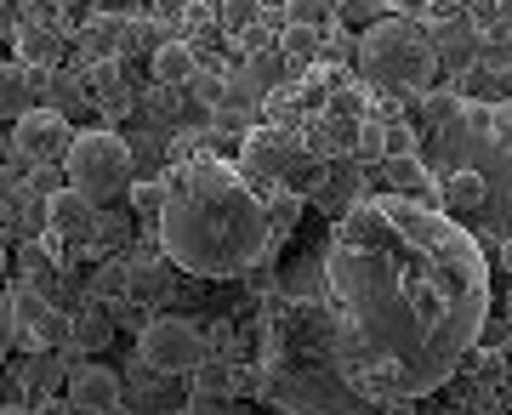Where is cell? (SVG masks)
<instances>
[{
  "label": "cell",
  "mask_w": 512,
  "mask_h": 415,
  "mask_svg": "<svg viewBox=\"0 0 512 415\" xmlns=\"http://www.w3.org/2000/svg\"><path fill=\"white\" fill-rule=\"evenodd\" d=\"M40 6H46V0H40ZM46 12H52V6H46ZM46 12H23V23L12 29V52H18V63H29V69H52L57 57H63V29H52Z\"/></svg>",
  "instance_id": "cell-7"
},
{
  "label": "cell",
  "mask_w": 512,
  "mask_h": 415,
  "mask_svg": "<svg viewBox=\"0 0 512 415\" xmlns=\"http://www.w3.org/2000/svg\"><path fill=\"white\" fill-rule=\"evenodd\" d=\"M387 6H416V0H387Z\"/></svg>",
  "instance_id": "cell-32"
},
{
  "label": "cell",
  "mask_w": 512,
  "mask_h": 415,
  "mask_svg": "<svg viewBox=\"0 0 512 415\" xmlns=\"http://www.w3.org/2000/svg\"><path fill=\"white\" fill-rule=\"evenodd\" d=\"M507 364H512V347H507Z\"/></svg>",
  "instance_id": "cell-33"
},
{
  "label": "cell",
  "mask_w": 512,
  "mask_h": 415,
  "mask_svg": "<svg viewBox=\"0 0 512 415\" xmlns=\"http://www.w3.org/2000/svg\"><path fill=\"white\" fill-rule=\"evenodd\" d=\"M439 199H444V211H478V205L490 199V182L478 177V171H450Z\"/></svg>",
  "instance_id": "cell-12"
},
{
  "label": "cell",
  "mask_w": 512,
  "mask_h": 415,
  "mask_svg": "<svg viewBox=\"0 0 512 415\" xmlns=\"http://www.w3.org/2000/svg\"><path fill=\"white\" fill-rule=\"evenodd\" d=\"M137 359L160 376H194L205 364V336L188 319H148L137 336Z\"/></svg>",
  "instance_id": "cell-3"
},
{
  "label": "cell",
  "mask_w": 512,
  "mask_h": 415,
  "mask_svg": "<svg viewBox=\"0 0 512 415\" xmlns=\"http://www.w3.org/2000/svg\"><path fill=\"white\" fill-rule=\"evenodd\" d=\"M109 12H114V0H109Z\"/></svg>",
  "instance_id": "cell-34"
},
{
  "label": "cell",
  "mask_w": 512,
  "mask_h": 415,
  "mask_svg": "<svg viewBox=\"0 0 512 415\" xmlns=\"http://www.w3.org/2000/svg\"><path fill=\"white\" fill-rule=\"evenodd\" d=\"M228 91H234V86H228V74H217V69H200L194 80H188V97H194V103H205L211 114L228 103Z\"/></svg>",
  "instance_id": "cell-15"
},
{
  "label": "cell",
  "mask_w": 512,
  "mask_h": 415,
  "mask_svg": "<svg viewBox=\"0 0 512 415\" xmlns=\"http://www.w3.org/2000/svg\"><path fill=\"white\" fill-rule=\"evenodd\" d=\"M336 0H285V23L291 29H325Z\"/></svg>",
  "instance_id": "cell-16"
},
{
  "label": "cell",
  "mask_w": 512,
  "mask_h": 415,
  "mask_svg": "<svg viewBox=\"0 0 512 415\" xmlns=\"http://www.w3.org/2000/svg\"><path fill=\"white\" fill-rule=\"evenodd\" d=\"M194 12V0H154V18L160 23H183Z\"/></svg>",
  "instance_id": "cell-25"
},
{
  "label": "cell",
  "mask_w": 512,
  "mask_h": 415,
  "mask_svg": "<svg viewBox=\"0 0 512 415\" xmlns=\"http://www.w3.org/2000/svg\"><path fill=\"white\" fill-rule=\"evenodd\" d=\"M23 268H29V279H46V273H52V251H46L40 239H29V245H23Z\"/></svg>",
  "instance_id": "cell-23"
},
{
  "label": "cell",
  "mask_w": 512,
  "mask_h": 415,
  "mask_svg": "<svg viewBox=\"0 0 512 415\" xmlns=\"http://www.w3.org/2000/svg\"><path fill=\"white\" fill-rule=\"evenodd\" d=\"M194 393H211V398H234V370L222 359H205L194 370Z\"/></svg>",
  "instance_id": "cell-17"
},
{
  "label": "cell",
  "mask_w": 512,
  "mask_h": 415,
  "mask_svg": "<svg viewBox=\"0 0 512 415\" xmlns=\"http://www.w3.org/2000/svg\"><path fill=\"white\" fill-rule=\"evenodd\" d=\"M148 69H154V86H165V91H188V80L200 74V52H194L188 40H165L160 52L148 57Z\"/></svg>",
  "instance_id": "cell-10"
},
{
  "label": "cell",
  "mask_w": 512,
  "mask_h": 415,
  "mask_svg": "<svg viewBox=\"0 0 512 415\" xmlns=\"http://www.w3.org/2000/svg\"><path fill=\"white\" fill-rule=\"evenodd\" d=\"M217 18H222V29H228L234 40H245L256 23H262V0H222Z\"/></svg>",
  "instance_id": "cell-14"
},
{
  "label": "cell",
  "mask_w": 512,
  "mask_h": 415,
  "mask_svg": "<svg viewBox=\"0 0 512 415\" xmlns=\"http://www.w3.org/2000/svg\"><path fill=\"white\" fill-rule=\"evenodd\" d=\"M12 302H18V336L29 330V336H40V342H52V336H57V313H52V302H46L40 290H18Z\"/></svg>",
  "instance_id": "cell-13"
},
{
  "label": "cell",
  "mask_w": 512,
  "mask_h": 415,
  "mask_svg": "<svg viewBox=\"0 0 512 415\" xmlns=\"http://www.w3.org/2000/svg\"><path fill=\"white\" fill-rule=\"evenodd\" d=\"M501 268L512 273V239H507V245H501Z\"/></svg>",
  "instance_id": "cell-28"
},
{
  "label": "cell",
  "mask_w": 512,
  "mask_h": 415,
  "mask_svg": "<svg viewBox=\"0 0 512 415\" xmlns=\"http://www.w3.org/2000/svg\"><path fill=\"white\" fill-rule=\"evenodd\" d=\"M86 97H92L97 114L126 120V114H131V86H126V74H120V57H109V63H92V69H86Z\"/></svg>",
  "instance_id": "cell-8"
},
{
  "label": "cell",
  "mask_w": 512,
  "mask_h": 415,
  "mask_svg": "<svg viewBox=\"0 0 512 415\" xmlns=\"http://www.w3.org/2000/svg\"><path fill=\"white\" fill-rule=\"evenodd\" d=\"M183 415H228V398H211V393H194V404H188Z\"/></svg>",
  "instance_id": "cell-26"
},
{
  "label": "cell",
  "mask_w": 512,
  "mask_h": 415,
  "mask_svg": "<svg viewBox=\"0 0 512 415\" xmlns=\"http://www.w3.org/2000/svg\"><path fill=\"white\" fill-rule=\"evenodd\" d=\"M12 342H18V302H12V296H0V359L12 353Z\"/></svg>",
  "instance_id": "cell-21"
},
{
  "label": "cell",
  "mask_w": 512,
  "mask_h": 415,
  "mask_svg": "<svg viewBox=\"0 0 512 415\" xmlns=\"http://www.w3.org/2000/svg\"><path fill=\"white\" fill-rule=\"evenodd\" d=\"M353 148H359L365 160H376V165H382V160H387V120H376V114H370L365 126L353 131Z\"/></svg>",
  "instance_id": "cell-19"
},
{
  "label": "cell",
  "mask_w": 512,
  "mask_h": 415,
  "mask_svg": "<svg viewBox=\"0 0 512 415\" xmlns=\"http://www.w3.org/2000/svg\"><path fill=\"white\" fill-rule=\"evenodd\" d=\"M359 57H365V74H376L382 86H427L433 69H439V46L404 18L376 23V29L359 40Z\"/></svg>",
  "instance_id": "cell-1"
},
{
  "label": "cell",
  "mask_w": 512,
  "mask_h": 415,
  "mask_svg": "<svg viewBox=\"0 0 512 415\" xmlns=\"http://www.w3.org/2000/svg\"><path fill=\"white\" fill-rule=\"evenodd\" d=\"M46 6H52V12H69V6H80V0H46Z\"/></svg>",
  "instance_id": "cell-29"
},
{
  "label": "cell",
  "mask_w": 512,
  "mask_h": 415,
  "mask_svg": "<svg viewBox=\"0 0 512 415\" xmlns=\"http://www.w3.org/2000/svg\"><path fill=\"white\" fill-rule=\"evenodd\" d=\"M69 114L63 109H46V103H35V109L23 114L18 126H12V154H18L23 165H52L69 154Z\"/></svg>",
  "instance_id": "cell-4"
},
{
  "label": "cell",
  "mask_w": 512,
  "mask_h": 415,
  "mask_svg": "<svg viewBox=\"0 0 512 415\" xmlns=\"http://www.w3.org/2000/svg\"><path fill=\"white\" fill-rule=\"evenodd\" d=\"M29 171H35V165H0V199H18L23 188H29Z\"/></svg>",
  "instance_id": "cell-22"
},
{
  "label": "cell",
  "mask_w": 512,
  "mask_h": 415,
  "mask_svg": "<svg viewBox=\"0 0 512 415\" xmlns=\"http://www.w3.org/2000/svg\"><path fill=\"white\" fill-rule=\"evenodd\" d=\"M46 228H52L57 239H92L97 228H103V217H97V199H86L80 188H57L52 199H46Z\"/></svg>",
  "instance_id": "cell-6"
},
{
  "label": "cell",
  "mask_w": 512,
  "mask_h": 415,
  "mask_svg": "<svg viewBox=\"0 0 512 415\" xmlns=\"http://www.w3.org/2000/svg\"><path fill=\"white\" fill-rule=\"evenodd\" d=\"M387 165V182L393 188H421V160L416 154H399V160H382Z\"/></svg>",
  "instance_id": "cell-20"
},
{
  "label": "cell",
  "mask_w": 512,
  "mask_h": 415,
  "mask_svg": "<svg viewBox=\"0 0 512 415\" xmlns=\"http://www.w3.org/2000/svg\"><path fill=\"white\" fill-rule=\"evenodd\" d=\"M126 23L120 12H103V18H92L86 29H80V46L92 52V63H109V57H126Z\"/></svg>",
  "instance_id": "cell-11"
},
{
  "label": "cell",
  "mask_w": 512,
  "mask_h": 415,
  "mask_svg": "<svg viewBox=\"0 0 512 415\" xmlns=\"http://www.w3.org/2000/svg\"><path fill=\"white\" fill-rule=\"evenodd\" d=\"M120 398H126V387L109 364H80L69 376V404L80 415H120Z\"/></svg>",
  "instance_id": "cell-5"
},
{
  "label": "cell",
  "mask_w": 512,
  "mask_h": 415,
  "mask_svg": "<svg viewBox=\"0 0 512 415\" xmlns=\"http://www.w3.org/2000/svg\"><path fill=\"white\" fill-rule=\"evenodd\" d=\"M131 211L137 217H165V205H171V188L165 182H131Z\"/></svg>",
  "instance_id": "cell-18"
},
{
  "label": "cell",
  "mask_w": 512,
  "mask_h": 415,
  "mask_svg": "<svg viewBox=\"0 0 512 415\" xmlns=\"http://www.w3.org/2000/svg\"><path fill=\"white\" fill-rule=\"evenodd\" d=\"M433 12H456V6H467V0H427Z\"/></svg>",
  "instance_id": "cell-27"
},
{
  "label": "cell",
  "mask_w": 512,
  "mask_h": 415,
  "mask_svg": "<svg viewBox=\"0 0 512 415\" xmlns=\"http://www.w3.org/2000/svg\"><path fill=\"white\" fill-rule=\"evenodd\" d=\"M507 325H512V290H507Z\"/></svg>",
  "instance_id": "cell-31"
},
{
  "label": "cell",
  "mask_w": 512,
  "mask_h": 415,
  "mask_svg": "<svg viewBox=\"0 0 512 415\" xmlns=\"http://www.w3.org/2000/svg\"><path fill=\"white\" fill-rule=\"evenodd\" d=\"M399 154H416V137H410V126H387V160H399Z\"/></svg>",
  "instance_id": "cell-24"
},
{
  "label": "cell",
  "mask_w": 512,
  "mask_h": 415,
  "mask_svg": "<svg viewBox=\"0 0 512 415\" xmlns=\"http://www.w3.org/2000/svg\"><path fill=\"white\" fill-rule=\"evenodd\" d=\"M40 80H46V69H29V63H18V57H6V63H0V120L18 126L23 114L35 109Z\"/></svg>",
  "instance_id": "cell-9"
},
{
  "label": "cell",
  "mask_w": 512,
  "mask_h": 415,
  "mask_svg": "<svg viewBox=\"0 0 512 415\" xmlns=\"http://www.w3.org/2000/svg\"><path fill=\"white\" fill-rule=\"evenodd\" d=\"M69 188H80L86 199H109V194H131V143L114 131H80L63 154Z\"/></svg>",
  "instance_id": "cell-2"
},
{
  "label": "cell",
  "mask_w": 512,
  "mask_h": 415,
  "mask_svg": "<svg viewBox=\"0 0 512 415\" xmlns=\"http://www.w3.org/2000/svg\"><path fill=\"white\" fill-rule=\"evenodd\" d=\"M6 262H12V256H6V239H0V273H6Z\"/></svg>",
  "instance_id": "cell-30"
}]
</instances>
